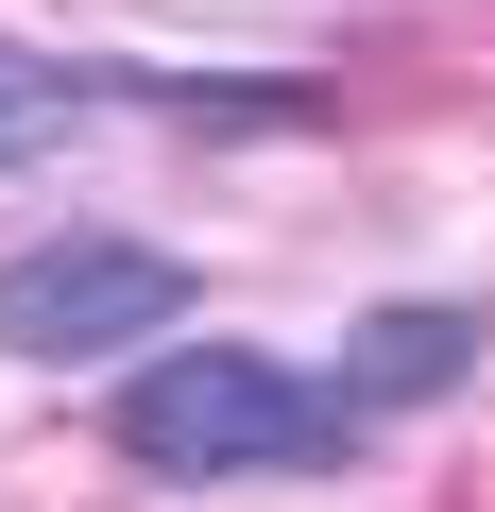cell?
Segmentation results:
<instances>
[{"label": "cell", "instance_id": "5", "mask_svg": "<svg viewBox=\"0 0 495 512\" xmlns=\"http://www.w3.org/2000/svg\"><path fill=\"white\" fill-rule=\"evenodd\" d=\"M86 120H120V52H35V35H0V171H52Z\"/></svg>", "mask_w": 495, "mask_h": 512}, {"label": "cell", "instance_id": "1", "mask_svg": "<svg viewBox=\"0 0 495 512\" xmlns=\"http://www.w3.org/2000/svg\"><path fill=\"white\" fill-rule=\"evenodd\" d=\"M103 444L154 495H239V478H342L376 427L342 410V376H308L274 342H154L103 393Z\"/></svg>", "mask_w": 495, "mask_h": 512}, {"label": "cell", "instance_id": "2", "mask_svg": "<svg viewBox=\"0 0 495 512\" xmlns=\"http://www.w3.org/2000/svg\"><path fill=\"white\" fill-rule=\"evenodd\" d=\"M188 308H205V274L171 239H120V222L0 256V359H35V376H137L154 342H188Z\"/></svg>", "mask_w": 495, "mask_h": 512}, {"label": "cell", "instance_id": "4", "mask_svg": "<svg viewBox=\"0 0 495 512\" xmlns=\"http://www.w3.org/2000/svg\"><path fill=\"white\" fill-rule=\"evenodd\" d=\"M120 120H171V137H325L342 103L308 69H120Z\"/></svg>", "mask_w": 495, "mask_h": 512}, {"label": "cell", "instance_id": "3", "mask_svg": "<svg viewBox=\"0 0 495 512\" xmlns=\"http://www.w3.org/2000/svg\"><path fill=\"white\" fill-rule=\"evenodd\" d=\"M478 359H495V308H461V291H393V308L342 325V410H359V427H410V410H444Z\"/></svg>", "mask_w": 495, "mask_h": 512}]
</instances>
